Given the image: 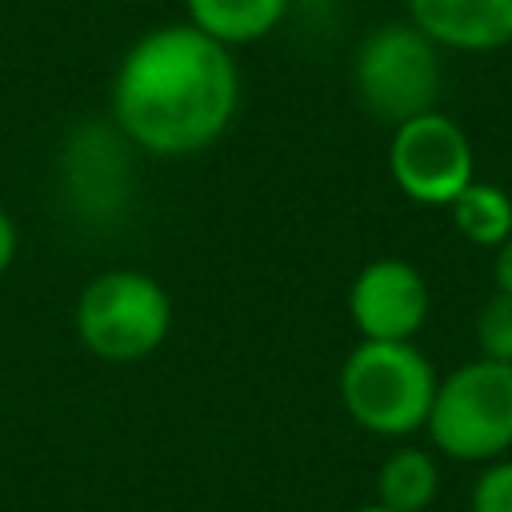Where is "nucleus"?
I'll return each instance as SVG.
<instances>
[{"label": "nucleus", "instance_id": "nucleus-1", "mask_svg": "<svg viewBox=\"0 0 512 512\" xmlns=\"http://www.w3.org/2000/svg\"><path fill=\"white\" fill-rule=\"evenodd\" d=\"M112 124L148 156H192L212 148L236 120L240 68L228 44L188 20L160 24L128 44L112 72Z\"/></svg>", "mask_w": 512, "mask_h": 512}, {"label": "nucleus", "instance_id": "nucleus-2", "mask_svg": "<svg viewBox=\"0 0 512 512\" xmlns=\"http://www.w3.org/2000/svg\"><path fill=\"white\" fill-rule=\"evenodd\" d=\"M436 368L412 340H360L340 364L344 412L376 436H408L428 424Z\"/></svg>", "mask_w": 512, "mask_h": 512}, {"label": "nucleus", "instance_id": "nucleus-3", "mask_svg": "<svg viewBox=\"0 0 512 512\" xmlns=\"http://www.w3.org/2000/svg\"><path fill=\"white\" fill-rule=\"evenodd\" d=\"M424 428L432 436V448L452 460H500L512 448V364L476 356L452 368L436 384Z\"/></svg>", "mask_w": 512, "mask_h": 512}, {"label": "nucleus", "instance_id": "nucleus-4", "mask_svg": "<svg viewBox=\"0 0 512 512\" xmlns=\"http://www.w3.org/2000/svg\"><path fill=\"white\" fill-rule=\"evenodd\" d=\"M172 332V300L156 276L112 268L84 284L76 300L80 344L108 364H136L160 352Z\"/></svg>", "mask_w": 512, "mask_h": 512}, {"label": "nucleus", "instance_id": "nucleus-5", "mask_svg": "<svg viewBox=\"0 0 512 512\" xmlns=\"http://www.w3.org/2000/svg\"><path fill=\"white\" fill-rule=\"evenodd\" d=\"M352 88L384 124H404L436 108L440 96V48L408 20L372 28L352 56Z\"/></svg>", "mask_w": 512, "mask_h": 512}, {"label": "nucleus", "instance_id": "nucleus-6", "mask_svg": "<svg viewBox=\"0 0 512 512\" xmlns=\"http://www.w3.org/2000/svg\"><path fill=\"white\" fill-rule=\"evenodd\" d=\"M388 172L408 200L448 208L476 180V160L464 128L432 108L392 128Z\"/></svg>", "mask_w": 512, "mask_h": 512}, {"label": "nucleus", "instance_id": "nucleus-7", "mask_svg": "<svg viewBox=\"0 0 512 512\" xmlns=\"http://www.w3.org/2000/svg\"><path fill=\"white\" fill-rule=\"evenodd\" d=\"M428 284L400 256L368 260L348 288V316L360 340H412L428 320Z\"/></svg>", "mask_w": 512, "mask_h": 512}, {"label": "nucleus", "instance_id": "nucleus-8", "mask_svg": "<svg viewBox=\"0 0 512 512\" xmlns=\"http://www.w3.org/2000/svg\"><path fill=\"white\" fill-rule=\"evenodd\" d=\"M408 20L456 52H496L512 44V0H404Z\"/></svg>", "mask_w": 512, "mask_h": 512}, {"label": "nucleus", "instance_id": "nucleus-9", "mask_svg": "<svg viewBox=\"0 0 512 512\" xmlns=\"http://www.w3.org/2000/svg\"><path fill=\"white\" fill-rule=\"evenodd\" d=\"M292 0H184V20L204 36L240 48L264 40L288 16Z\"/></svg>", "mask_w": 512, "mask_h": 512}, {"label": "nucleus", "instance_id": "nucleus-10", "mask_svg": "<svg viewBox=\"0 0 512 512\" xmlns=\"http://www.w3.org/2000/svg\"><path fill=\"white\" fill-rule=\"evenodd\" d=\"M440 492V468L424 448H396L376 472V504L392 512H424Z\"/></svg>", "mask_w": 512, "mask_h": 512}, {"label": "nucleus", "instance_id": "nucleus-11", "mask_svg": "<svg viewBox=\"0 0 512 512\" xmlns=\"http://www.w3.org/2000/svg\"><path fill=\"white\" fill-rule=\"evenodd\" d=\"M452 224L464 240L480 244V248H500L512 236V196L500 184H484L472 180L452 204Z\"/></svg>", "mask_w": 512, "mask_h": 512}, {"label": "nucleus", "instance_id": "nucleus-12", "mask_svg": "<svg viewBox=\"0 0 512 512\" xmlns=\"http://www.w3.org/2000/svg\"><path fill=\"white\" fill-rule=\"evenodd\" d=\"M476 344L484 360L512 364V296L496 292L476 316Z\"/></svg>", "mask_w": 512, "mask_h": 512}, {"label": "nucleus", "instance_id": "nucleus-13", "mask_svg": "<svg viewBox=\"0 0 512 512\" xmlns=\"http://www.w3.org/2000/svg\"><path fill=\"white\" fill-rule=\"evenodd\" d=\"M472 512H512V460H492L472 484Z\"/></svg>", "mask_w": 512, "mask_h": 512}, {"label": "nucleus", "instance_id": "nucleus-14", "mask_svg": "<svg viewBox=\"0 0 512 512\" xmlns=\"http://www.w3.org/2000/svg\"><path fill=\"white\" fill-rule=\"evenodd\" d=\"M16 248H20V236H16V224L8 216V208H0V276L12 268L16 260Z\"/></svg>", "mask_w": 512, "mask_h": 512}, {"label": "nucleus", "instance_id": "nucleus-15", "mask_svg": "<svg viewBox=\"0 0 512 512\" xmlns=\"http://www.w3.org/2000/svg\"><path fill=\"white\" fill-rule=\"evenodd\" d=\"M492 276H496V292H508V296H512V236H508V240L496 248Z\"/></svg>", "mask_w": 512, "mask_h": 512}, {"label": "nucleus", "instance_id": "nucleus-16", "mask_svg": "<svg viewBox=\"0 0 512 512\" xmlns=\"http://www.w3.org/2000/svg\"><path fill=\"white\" fill-rule=\"evenodd\" d=\"M292 4H308V8H324V4H332V0H292Z\"/></svg>", "mask_w": 512, "mask_h": 512}, {"label": "nucleus", "instance_id": "nucleus-17", "mask_svg": "<svg viewBox=\"0 0 512 512\" xmlns=\"http://www.w3.org/2000/svg\"><path fill=\"white\" fill-rule=\"evenodd\" d=\"M356 512H392V508H384V504H364V508H356Z\"/></svg>", "mask_w": 512, "mask_h": 512}]
</instances>
